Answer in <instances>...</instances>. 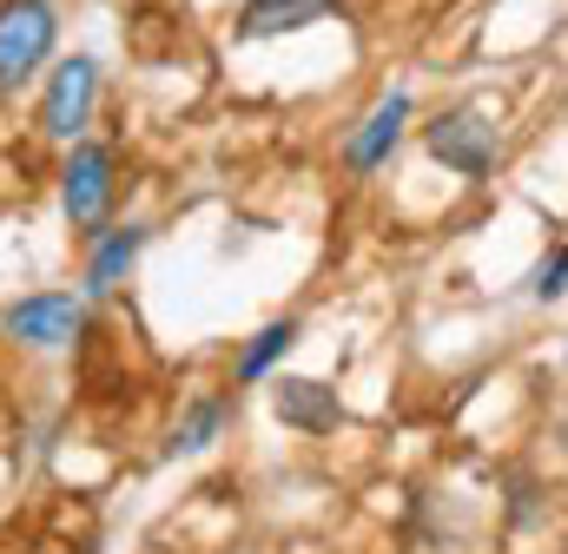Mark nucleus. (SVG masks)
<instances>
[{"label":"nucleus","instance_id":"obj_7","mask_svg":"<svg viewBox=\"0 0 568 554\" xmlns=\"http://www.w3.org/2000/svg\"><path fill=\"white\" fill-rule=\"evenodd\" d=\"M272 416L297 435H337L344 429V403L331 383L317 377H272Z\"/></svg>","mask_w":568,"mask_h":554},{"label":"nucleus","instance_id":"obj_5","mask_svg":"<svg viewBox=\"0 0 568 554\" xmlns=\"http://www.w3.org/2000/svg\"><path fill=\"white\" fill-rule=\"evenodd\" d=\"M410 120H417V100H410V86H390V93H377L371 100V113L344 133V172L351 178H371V172H384L390 165V152L404 145L410 133Z\"/></svg>","mask_w":568,"mask_h":554},{"label":"nucleus","instance_id":"obj_10","mask_svg":"<svg viewBox=\"0 0 568 554\" xmlns=\"http://www.w3.org/2000/svg\"><path fill=\"white\" fill-rule=\"evenodd\" d=\"M219 429H225V397H192V403L179 410V422H172L165 449H172V455H199V449L219 442Z\"/></svg>","mask_w":568,"mask_h":554},{"label":"nucleus","instance_id":"obj_9","mask_svg":"<svg viewBox=\"0 0 568 554\" xmlns=\"http://www.w3.org/2000/svg\"><path fill=\"white\" fill-rule=\"evenodd\" d=\"M145 225H113V232H93V258H87V297H113L120 277L140 265L145 252Z\"/></svg>","mask_w":568,"mask_h":554},{"label":"nucleus","instance_id":"obj_1","mask_svg":"<svg viewBox=\"0 0 568 554\" xmlns=\"http://www.w3.org/2000/svg\"><path fill=\"white\" fill-rule=\"evenodd\" d=\"M424 152L443 165V172H456V178L483 185V178L503 165V126H496V113H489V106L456 100V106H443V113L424 126Z\"/></svg>","mask_w":568,"mask_h":554},{"label":"nucleus","instance_id":"obj_4","mask_svg":"<svg viewBox=\"0 0 568 554\" xmlns=\"http://www.w3.org/2000/svg\"><path fill=\"white\" fill-rule=\"evenodd\" d=\"M113 192H120V158H113V145L73 138L67 158H60V212H67V225L93 238V232L106 225V212H113Z\"/></svg>","mask_w":568,"mask_h":554},{"label":"nucleus","instance_id":"obj_2","mask_svg":"<svg viewBox=\"0 0 568 554\" xmlns=\"http://www.w3.org/2000/svg\"><path fill=\"white\" fill-rule=\"evenodd\" d=\"M60 53V7L53 0H0V100L33 86Z\"/></svg>","mask_w":568,"mask_h":554},{"label":"nucleus","instance_id":"obj_11","mask_svg":"<svg viewBox=\"0 0 568 554\" xmlns=\"http://www.w3.org/2000/svg\"><path fill=\"white\" fill-rule=\"evenodd\" d=\"M291 343H297V317H284V324H265V330L245 343V357H239V383H265V377H272V363H278Z\"/></svg>","mask_w":568,"mask_h":554},{"label":"nucleus","instance_id":"obj_8","mask_svg":"<svg viewBox=\"0 0 568 554\" xmlns=\"http://www.w3.org/2000/svg\"><path fill=\"white\" fill-rule=\"evenodd\" d=\"M344 13V0H245L239 20H232V40L239 47H258V40H284V33H304L317 20Z\"/></svg>","mask_w":568,"mask_h":554},{"label":"nucleus","instance_id":"obj_3","mask_svg":"<svg viewBox=\"0 0 568 554\" xmlns=\"http://www.w3.org/2000/svg\"><path fill=\"white\" fill-rule=\"evenodd\" d=\"M93 113H100V60L93 53H60L40 73V133L53 145H73V138L93 133Z\"/></svg>","mask_w":568,"mask_h":554},{"label":"nucleus","instance_id":"obj_6","mask_svg":"<svg viewBox=\"0 0 568 554\" xmlns=\"http://www.w3.org/2000/svg\"><path fill=\"white\" fill-rule=\"evenodd\" d=\"M0 330L13 343H27V350H73L80 330H87V297H73V290H33V297L7 304Z\"/></svg>","mask_w":568,"mask_h":554},{"label":"nucleus","instance_id":"obj_12","mask_svg":"<svg viewBox=\"0 0 568 554\" xmlns=\"http://www.w3.org/2000/svg\"><path fill=\"white\" fill-rule=\"evenodd\" d=\"M529 290H536L542 304H556V297H562V290H568V245H562V252H549V258L536 265V277H529Z\"/></svg>","mask_w":568,"mask_h":554}]
</instances>
